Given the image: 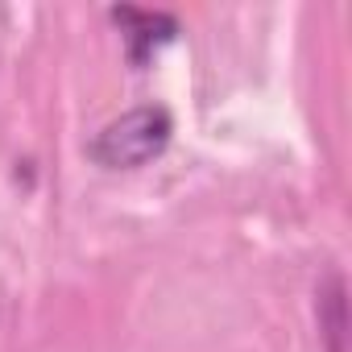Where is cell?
I'll use <instances>...</instances> for the list:
<instances>
[{
    "mask_svg": "<svg viewBox=\"0 0 352 352\" xmlns=\"http://www.w3.org/2000/svg\"><path fill=\"white\" fill-rule=\"evenodd\" d=\"M170 137H174L170 108L166 104H137V108L112 116L83 149H87V162L100 170H141L166 153Z\"/></svg>",
    "mask_w": 352,
    "mask_h": 352,
    "instance_id": "obj_1",
    "label": "cell"
},
{
    "mask_svg": "<svg viewBox=\"0 0 352 352\" xmlns=\"http://www.w3.org/2000/svg\"><path fill=\"white\" fill-rule=\"evenodd\" d=\"M108 21L120 30V42H124V58L129 67H145L162 46H170L179 38V17L174 13H162V9H133V5H116L108 9Z\"/></svg>",
    "mask_w": 352,
    "mask_h": 352,
    "instance_id": "obj_2",
    "label": "cell"
},
{
    "mask_svg": "<svg viewBox=\"0 0 352 352\" xmlns=\"http://www.w3.org/2000/svg\"><path fill=\"white\" fill-rule=\"evenodd\" d=\"M315 315H319V340L327 352H344V340H348V298H344V278L340 274H327L319 294H315Z\"/></svg>",
    "mask_w": 352,
    "mask_h": 352,
    "instance_id": "obj_3",
    "label": "cell"
}]
</instances>
